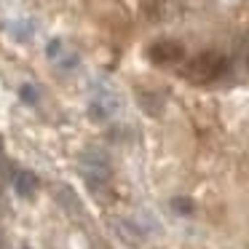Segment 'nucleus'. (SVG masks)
<instances>
[{"label":"nucleus","instance_id":"f257e3e1","mask_svg":"<svg viewBox=\"0 0 249 249\" xmlns=\"http://www.w3.org/2000/svg\"><path fill=\"white\" fill-rule=\"evenodd\" d=\"M228 72V56L220 51H204L182 67V78L190 83H212Z\"/></svg>","mask_w":249,"mask_h":249},{"label":"nucleus","instance_id":"f03ea898","mask_svg":"<svg viewBox=\"0 0 249 249\" xmlns=\"http://www.w3.org/2000/svg\"><path fill=\"white\" fill-rule=\"evenodd\" d=\"M81 174H83V179H86L89 190L99 196V190L107 188L110 174H113V169H110V158L105 156L102 150H97V147L86 150L81 156Z\"/></svg>","mask_w":249,"mask_h":249},{"label":"nucleus","instance_id":"7ed1b4c3","mask_svg":"<svg viewBox=\"0 0 249 249\" xmlns=\"http://www.w3.org/2000/svg\"><path fill=\"white\" fill-rule=\"evenodd\" d=\"M147 56L156 65H177L185 56V46L177 40H156V43L147 49Z\"/></svg>","mask_w":249,"mask_h":249},{"label":"nucleus","instance_id":"20e7f679","mask_svg":"<svg viewBox=\"0 0 249 249\" xmlns=\"http://www.w3.org/2000/svg\"><path fill=\"white\" fill-rule=\"evenodd\" d=\"M38 185L40 182L33 172H17V177H14V190H17L19 198H33Z\"/></svg>","mask_w":249,"mask_h":249},{"label":"nucleus","instance_id":"39448f33","mask_svg":"<svg viewBox=\"0 0 249 249\" xmlns=\"http://www.w3.org/2000/svg\"><path fill=\"white\" fill-rule=\"evenodd\" d=\"M179 11V0H156L150 6V17L153 19H166V17H174Z\"/></svg>","mask_w":249,"mask_h":249},{"label":"nucleus","instance_id":"423d86ee","mask_svg":"<svg viewBox=\"0 0 249 249\" xmlns=\"http://www.w3.org/2000/svg\"><path fill=\"white\" fill-rule=\"evenodd\" d=\"M56 198L62 201V206H65V209L70 212L72 217H78V214H81V209H78V206H81V204H78V196L72 193V190L67 188V185H62V188L56 190Z\"/></svg>","mask_w":249,"mask_h":249},{"label":"nucleus","instance_id":"0eeeda50","mask_svg":"<svg viewBox=\"0 0 249 249\" xmlns=\"http://www.w3.org/2000/svg\"><path fill=\"white\" fill-rule=\"evenodd\" d=\"M174 212H179V214H190L193 212V201L190 198H174Z\"/></svg>","mask_w":249,"mask_h":249},{"label":"nucleus","instance_id":"6e6552de","mask_svg":"<svg viewBox=\"0 0 249 249\" xmlns=\"http://www.w3.org/2000/svg\"><path fill=\"white\" fill-rule=\"evenodd\" d=\"M19 94H22V99H24L27 105H35V102H38V94H35V89L30 86V83H24V86L19 89Z\"/></svg>","mask_w":249,"mask_h":249},{"label":"nucleus","instance_id":"1a4fd4ad","mask_svg":"<svg viewBox=\"0 0 249 249\" xmlns=\"http://www.w3.org/2000/svg\"><path fill=\"white\" fill-rule=\"evenodd\" d=\"M59 40H51V43H49V56H56V54H59Z\"/></svg>","mask_w":249,"mask_h":249},{"label":"nucleus","instance_id":"9d476101","mask_svg":"<svg viewBox=\"0 0 249 249\" xmlns=\"http://www.w3.org/2000/svg\"><path fill=\"white\" fill-rule=\"evenodd\" d=\"M0 153H3V140H0Z\"/></svg>","mask_w":249,"mask_h":249}]
</instances>
